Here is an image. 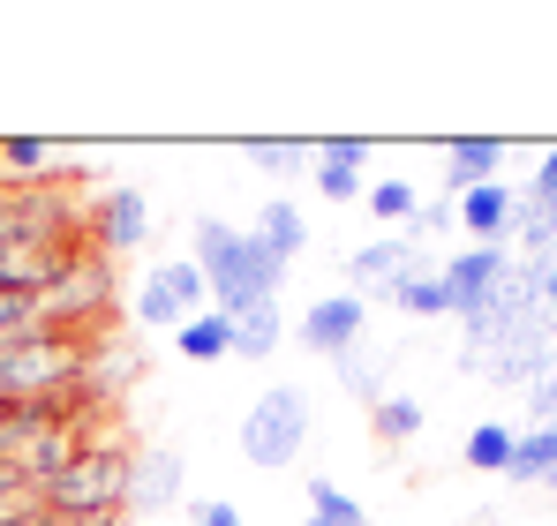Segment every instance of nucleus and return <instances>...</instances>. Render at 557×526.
I'll use <instances>...</instances> for the list:
<instances>
[{"instance_id": "nucleus-1", "label": "nucleus", "mask_w": 557, "mask_h": 526, "mask_svg": "<svg viewBox=\"0 0 557 526\" xmlns=\"http://www.w3.org/2000/svg\"><path fill=\"white\" fill-rule=\"evenodd\" d=\"M188 263L203 271L219 316H242V309H257V301H278V278H286V263L257 249V234H234V226H219V218L196 226Z\"/></svg>"}, {"instance_id": "nucleus-2", "label": "nucleus", "mask_w": 557, "mask_h": 526, "mask_svg": "<svg viewBox=\"0 0 557 526\" xmlns=\"http://www.w3.org/2000/svg\"><path fill=\"white\" fill-rule=\"evenodd\" d=\"M128 474H136V451L128 443H84L53 481H46V512L76 526H113L128 512Z\"/></svg>"}, {"instance_id": "nucleus-3", "label": "nucleus", "mask_w": 557, "mask_h": 526, "mask_svg": "<svg viewBox=\"0 0 557 526\" xmlns=\"http://www.w3.org/2000/svg\"><path fill=\"white\" fill-rule=\"evenodd\" d=\"M84 384V339L76 331H30L0 347V406L23 399H61Z\"/></svg>"}, {"instance_id": "nucleus-4", "label": "nucleus", "mask_w": 557, "mask_h": 526, "mask_svg": "<svg viewBox=\"0 0 557 526\" xmlns=\"http://www.w3.org/2000/svg\"><path fill=\"white\" fill-rule=\"evenodd\" d=\"M301 443H309V399H301L294 384H272V391L242 414V459H249L257 474H278V466L301 459Z\"/></svg>"}, {"instance_id": "nucleus-5", "label": "nucleus", "mask_w": 557, "mask_h": 526, "mask_svg": "<svg viewBox=\"0 0 557 526\" xmlns=\"http://www.w3.org/2000/svg\"><path fill=\"white\" fill-rule=\"evenodd\" d=\"M211 309V286H203V271L188 256L159 263L151 278H144V293H136V316L151 324V331H182L188 316H203Z\"/></svg>"}, {"instance_id": "nucleus-6", "label": "nucleus", "mask_w": 557, "mask_h": 526, "mask_svg": "<svg viewBox=\"0 0 557 526\" xmlns=\"http://www.w3.org/2000/svg\"><path fill=\"white\" fill-rule=\"evenodd\" d=\"M106 293H113V278H106V256L84 249V256L69 263L46 293H38V316H46V331H76L91 309H106Z\"/></svg>"}, {"instance_id": "nucleus-7", "label": "nucleus", "mask_w": 557, "mask_h": 526, "mask_svg": "<svg viewBox=\"0 0 557 526\" xmlns=\"http://www.w3.org/2000/svg\"><path fill=\"white\" fill-rule=\"evenodd\" d=\"M144 234H151V203H144V188H128V180L98 188V203H91V249H98V256H136Z\"/></svg>"}, {"instance_id": "nucleus-8", "label": "nucleus", "mask_w": 557, "mask_h": 526, "mask_svg": "<svg viewBox=\"0 0 557 526\" xmlns=\"http://www.w3.org/2000/svg\"><path fill=\"white\" fill-rule=\"evenodd\" d=\"M362 324H370V301L362 293H324L301 316V347L324 353V361H347V353L362 347Z\"/></svg>"}, {"instance_id": "nucleus-9", "label": "nucleus", "mask_w": 557, "mask_h": 526, "mask_svg": "<svg viewBox=\"0 0 557 526\" xmlns=\"http://www.w3.org/2000/svg\"><path fill=\"white\" fill-rule=\"evenodd\" d=\"M414 271H422V234H384V241H370V249L347 256V286L370 301V293H392V286L414 278Z\"/></svg>"}, {"instance_id": "nucleus-10", "label": "nucleus", "mask_w": 557, "mask_h": 526, "mask_svg": "<svg viewBox=\"0 0 557 526\" xmlns=\"http://www.w3.org/2000/svg\"><path fill=\"white\" fill-rule=\"evenodd\" d=\"M520 263H512V249H460V256L445 263L437 278H445V293H453V316H474L505 278H512Z\"/></svg>"}, {"instance_id": "nucleus-11", "label": "nucleus", "mask_w": 557, "mask_h": 526, "mask_svg": "<svg viewBox=\"0 0 557 526\" xmlns=\"http://www.w3.org/2000/svg\"><path fill=\"white\" fill-rule=\"evenodd\" d=\"M453 211H460V234H474V249H505V241H512L520 188H505V180H482V188L453 196Z\"/></svg>"}, {"instance_id": "nucleus-12", "label": "nucleus", "mask_w": 557, "mask_h": 526, "mask_svg": "<svg viewBox=\"0 0 557 526\" xmlns=\"http://www.w3.org/2000/svg\"><path fill=\"white\" fill-rule=\"evenodd\" d=\"M188 489V466L174 443H159V451H136V474H128V504L136 512H174Z\"/></svg>"}, {"instance_id": "nucleus-13", "label": "nucleus", "mask_w": 557, "mask_h": 526, "mask_svg": "<svg viewBox=\"0 0 557 526\" xmlns=\"http://www.w3.org/2000/svg\"><path fill=\"white\" fill-rule=\"evenodd\" d=\"M362 159H370V143H362V136H332V143H317V188H324L332 203H355V196H370V180H362Z\"/></svg>"}, {"instance_id": "nucleus-14", "label": "nucleus", "mask_w": 557, "mask_h": 526, "mask_svg": "<svg viewBox=\"0 0 557 526\" xmlns=\"http://www.w3.org/2000/svg\"><path fill=\"white\" fill-rule=\"evenodd\" d=\"M497 166H505V143H497V136H453V143H445V188H453V196L497 180Z\"/></svg>"}, {"instance_id": "nucleus-15", "label": "nucleus", "mask_w": 557, "mask_h": 526, "mask_svg": "<svg viewBox=\"0 0 557 526\" xmlns=\"http://www.w3.org/2000/svg\"><path fill=\"white\" fill-rule=\"evenodd\" d=\"M301 241H309L301 211H294L286 196H272V203H264V218H257V249H264V256H278V263H294V256H301Z\"/></svg>"}, {"instance_id": "nucleus-16", "label": "nucleus", "mask_w": 557, "mask_h": 526, "mask_svg": "<svg viewBox=\"0 0 557 526\" xmlns=\"http://www.w3.org/2000/svg\"><path fill=\"white\" fill-rule=\"evenodd\" d=\"M174 347H182V361H219V353H234V316H219V309L188 316L182 331H174Z\"/></svg>"}, {"instance_id": "nucleus-17", "label": "nucleus", "mask_w": 557, "mask_h": 526, "mask_svg": "<svg viewBox=\"0 0 557 526\" xmlns=\"http://www.w3.org/2000/svg\"><path fill=\"white\" fill-rule=\"evenodd\" d=\"M0 166H8L0 188H38V180H53L46 174V166H53V143H46V136H8V143H0Z\"/></svg>"}, {"instance_id": "nucleus-18", "label": "nucleus", "mask_w": 557, "mask_h": 526, "mask_svg": "<svg viewBox=\"0 0 557 526\" xmlns=\"http://www.w3.org/2000/svg\"><path fill=\"white\" fill-rule=\"evenodd\" d=\"M505 474H512V481H550V474H557V429H550V422L512 437V466H505Z\"/></svg>"}, {"instance_id": "nucleus-19", "label": "nucleus", "mask_w": 557, "mask_h": 526, "mask_svg": "<svg viewBox=\"0 0 557 526\" xmlns=\"http://www.w3.org/2000/svg\"><path fill=\"white\" fill-rule=\"evenodd\" d=\"M384 301H392L399 316H453V293H445V278H437V271H414V278H399Z\"/></svg>"}, {"instance_id": "nucleus-20", "label": "nucleus", "mask_w": 557, "mask_h": 526, "mask_svg": "<svg viewBox=\"0 0 557 526\" xmlns=\"http://www.w3.org/2000/svg\"><path fill=\"white\" fill-rule=\"evenodd\" d=\"M301 526H370V512L339 489V481H324V474H309V519Z\"/></svg>"}, {"instance_id": "nucleus-21", "label": "nucleus", "mask_w": 557, "mask_h": 526, "mask_svg": "<svg viewBox=\"0 0 557 526\" xmlns=\"http://www.w3.org/2000/svg\"><path fill=\"white\" fill-rule=\"evenodd\" d=\"M234 353H242V361L278 353V301H257V309H242V316H234Z\"/></svg>"}, {"instance_id": "nucleus-22", "label": "nucleus", "mask_w": 557, "mask_h": 526, "mask_svg": "<svg viewBox=\"0 0 557 526\" xmlns=\"http://www.w3.org/2000/svg\"><path fill=\"white\" fill-rule=\"evenodd\" d=\"M370 429L384 443H407V437H422V399H407V391H384L370 406Z\"/></svg>"}, {"instance_id": "nucleus-23", "label": "nucleus", "mask_w": 557, "mask_h": 526, "mask_svg": "<svg viewBox=\"0 0 557 526\" xmlns=\"http://www.w3.org/2000/svg\"><path fill=\"white\" fill-rule=\"evenodd\" d=\"M467 474H505L512 466V429L505 422H482V429H467Z\"/></svg>"}, {"instance_id": "nucleus-24", "label": "nucleus", "mask_w": 557, "mask_h": 526, "mask_svg": "<svg viewBox=\"0 0 557 526\" xmlns=\"http://www.w3.org/2000/svg\"><path fill=\"white\" fill-rule=\"evenodd\" d=\"M362 203H370L384 226H407V218H422V196H414L407 180H370V196H362Z\"/></svg>"}, {"instance_id": "nucleus-25", "label": "nucleus", "mask_w": 557, "mask_h": 526, "mask_svg": "<svg viewBox=\"0 0 557 526\" xmlns=\"http://www.w3.org/2000/svg\"><path fill=\"white\" fill-rule=\"evenodd\" d=\"M46 519V489L38 481H0V526H38Z\"/></svg>"}, {"instance_id": "nucleus-26", "label": "nucleus", "mask_w": 557, "mask_h": 526, "mask_svg": "<svg viewBox=\"0 0 557 526\" xmlns=\"http://www.w3.org/2000/svg\"><path fill=\"white\" fill-rule=\"evenodd\" d=\"M30 331H46L38 293H0V347H8V339H30Z\"/></svg>"}, {"instance_id": "nucleus-27", "label": "nucleus", "mask_w": 557, "mask_h": 526, "mask_svg": "<svg viewBox=\"0 0 557 526\" xmlns=\"http://www.w3.org/2000/svg\"><path fill=\"white\" fill-rule=\"evenodd\" d=\"M249 159H257V166H294V159H317V151H309V143H286V136H257V143H249Z\"/></svg>"}, {"instance_id": "nucleus-28", "label": "nucleus", "mask_w": 557, "mask_h": 526, "mask_svg": "<svg viewBox=\"0 0 557 526\" xmlns=\"http://www.w3.org/2000/svg\"><path fill=\"white\" fill-rule=\"evenodd\" d=\"M528 422L543 429V422H557V368L543 376V384H528Z\"/></svg>"}, {"instance_id": "nucleus-29", "label": "nucleus", "mask_w": 557, "mask_h": 526, "mask_svg": "<svg viewBox=\"0 0 557 526\" xmlns=\"http://www.w3.org/2000/svg\"><path fill=\"white\" fill-rule=\"evenodd\" d=\"M188 526H242V512H234L226 497H196V504H188Z\"/></svg>"}, {"instance_id": "nucleus-30", "label": "nucleus", "mask_w": 557, "mask_h": 526, "mask_svg": "<svg viewBox=\"0 0 557 526\" xmlns=\"http://www.w3.org/2000/svg\"><path fill=\"white\" fill-rule=\"evenodd\" d=\"M528 196H557V143L543 151V166H535V180H528Z\"/></svg>"}, {"instance_id": "nucleus-31", "label": "nucleus", "mask_w": 557, "mask_h": 526, "mask_svg": "<svg viewBox=\"0 0 557 526\" xmlns=\"http://www.w3.org/2000/svg\"><path fill=\"white\" fill-rule=\"evenodd\" d=\"M0 481H15V474H0Z\"/></svg>"}, {"instance_id": "nucleus-32", "label": "nucleus", "mask_w": 557, "mask_h": 526, "mask_svg": "<svg viewBox=\"0 0 557 526\" xmlns=\"http://www.w3.org/2000/svg\"><path fill=\"white\" fill-rule=\"evenodd\" d=\"M550 249H557V241H550Z\"/></svg>"}]
</instances>
